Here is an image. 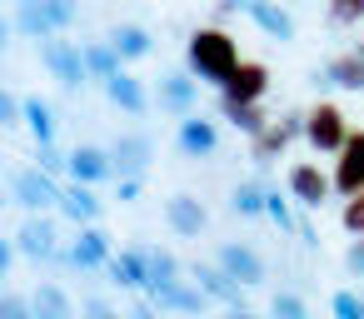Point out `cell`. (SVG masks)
I'll use <instances>...</instances> for the list:
<instances>
[{
    "label": "cell",
    "mask_w": 364,
    "mask_h": 319,
    "mask_svg": "<svg viewBox=\"0 0 364 319\" xmlns=\"http://www.w3.org/2000/svg\"><path fill=\"white\" fill-rule=\"evenodd\" d=\"M339 220H344V229H349L354 239H364V190L344 205V215H339Z\"/></svg>",
    "instance_id": "cell-35"
},
{
    "label": "cell",
    "mask_w": 364,
    "mask_h": 319,
    "mask_svg": "<svg viewBox=\"0 0 364 319\" xmlns=\"http://www.w3.org/2000/svg\"><path fill=\"white\" fill-rule=\"evenodd\" d=\"M85 65H90L95 80H115L120 65H125V55H120L110 40H85Z\"/></svg>",
    "instance_id": "cell-28"
},
{
    "label": "cell",
    "mask_w": 364,
    "mask_h": 319,
    "mask_svg": "<svg viewBox=\"0 0 364 319\" xmlns=\"http://www.w3.org/2000/svg\"><path fill=\"white\" fill-rule=\"evenodd\" d=\"M344 264H349V274H364V239H354L344 249Z\"/></svg>",
    "instance_id": "cell-41"
},
{
    "label": "cell",
    "mask_w": 364,
    "mask_h": 319,
    "mask_svg": "<svg viewBox=\"0 0 364 319\" xmlns=\"http://www.w3.org/2000/svg\"><path fill=\"white\" fill-rule=\"evenodd\" d=\"M60 259H65L70 269H85V274H90V269H110V259H115V254H110V234H105L100 225H85V229H75V244H70Z\"/></svg>",
    "instance_id": "cell-5"
},
{
    "label": "cell",
    "mask_w": 364,
    "mask_h": 319,
    "mask_svg": "<svg viewBox=\"0 0 364 319\" xmlns=\"http://www.w3.org/2000/svg\"><path fill=\"white\" fill-rule=\"evenodd\" d=\"M60 215L70 220V225H100V215H105V205L95 200V185H65V195H60Z\"/></svg>",
    "instance_id": "cell-18"
},
{
    "label": "cell",
    "mask_w": 364,
    "mask_h": 319,
    "mask_svg": "<svg viewBox=\"0 0 364 319\" xmlns=\"http://www.w3.org/2000/svg\"><path fill=\"white\" fill-rule=\"evenodd\" d=\"M304 125H309V115H279V120H269V125L255 135V160L264 165V160L284 155V145H289L294 135H304Z\"/></svg>",
    "instance_id": "cell-9"
},
{
    "label": "cell",
    "mask_w": 364,
    "mask_h": 319,
    "mask_svg": "<svg viewBox=\"0 0 364 319\" xmlns=\"http://www.w3.org/2000/svg\"><path fill=\"white\" fill-rule=\"evenodd\" d=\"M16 254H21L16 234H11V239H0V274H11V269H16Z\"/></svg>",
    "instance_id": "cell-38"
},
{
    "label": "cell",
    "mask_w": 364,
    "mask_h": 319,
    "mask_svg": "<svg viewBox=\"0 0 364 319\" xmlns=\"http://www.w3.org/2000/svg\"><path fill=\"white\" fill-rule=\"evenodd\" d=\"M110 279L120 289H145L150 284V244H130L110 259Z\"/></svg>",
    "instance_id": "cell-16"
},
{
    "label": "cell",
    "mask_w": 364,
    "mask_h": 319,
    "mask_svg": "<svg viewBox=\"0 0 364 319\" xmlns=\"http://www.w3.org/2000/svg\"><path fill=\"white\" fill-rule=\"evenodd\" d=\"M269 319H309L304 294H294V289H274V299H269Z\"/></svg>",
    "instance_id": "cell-32"
},
{
    "label": "cell",
    "mask_w": 364,
    "mask_h": 319,
    "mask_svg": "<svg viewBox=\"0 0 364 319\" xmlns=\"http://www.w3.org/2000/svg\"><path fill=\"white\" fill-rule=\"evenodd\" d=\"M60 185H55V175H46L41 165H26V170H16L11 175V200L21 205V210H31V215H46V210H60Z\"/></svg>",
    "instance_id": "cell-2"
},
{
    "label": "cell",
    "mask_w": 364,
    "mask_h": 319,
    "mask_svg": "<svg viewBox=\"0 0 364 319\" xmlns=\"http://www.w3.org/2000/svg\"><path fill=\"white\" fill-rule=\"evenodd\" d=\"M16 244H21V254L26 259H55L60 254V244H55V220H46V215H31L21 229H16Z\"/></svg>",
    "instance_id": "cell-11"
},
{
    "label": "cell",
    "mask_w": 364,
    "mask_h": 319,
    "mask_svg": "<svg viewBox=\"0 0 364 319\" xmlns=\"http://www.w3.org/2000/svg\"><path fill=\"white\" fill-rule=\"evenodd\" d=\"M324 85H339V90H364V40L349 50V55H334L324 70H319Z\"/></svg>",
    "instance_id": "cell-21"
},
{
    "label": "cell",
    "mask_w": 364,
    "mask_h": 319,
    "mask_svg": "<svg viewBox=\"0 0 364 319\" xmlns=\"http://www.w3.org/2000/svg\"><path fill=\"white\" fill-rule=\"evenodd\" d=\"M115 200H120V205L140 200V180H115Z\"/></svg>",
    "instance_id": "cell-42"
},
{
    "label": "cell",
    "mask_w": 364,
    "mask_h": 319,
    "mask_svg": "<svg viewBox=\"0 0 364 319\" xmlns=\"http://www.w3.org/2000/svg\"><path fill=\"white\" fill-rule=\"evenodd\" d=\"M215 264H220L230 279H240L245 289L264 284V259H259V249H255V244H245V239H230V244H220Z\"/></svg>",
    "instance_id": "cell-6"
},
{
    "label": "cell",
    "mask_w": 364,
    "mask_h": 319,
    "mask_svg": "<svg viewBox=\"0 0 364 319\" xmlns=\"http://www.w3.org/2000/svg\"><path fill=\"white\" fill-rule=\"evenodd\" d=\"M70 155V180L75 185H105V180H115V155L110 150H100V145H75V150H65Z\"/></svg>",
    "instance_id": "cell-7"
},
{
    "label": "cell",
    "mask_w": 364,
    "mask_h": 319,
    "mask_svg": "<svg viewBox=\"0 0 364 319\" xmlns=\"http://www.w3.org/2000/svg\"><path fill=\"white\" fill-rule=\"evenodd\" d=\"M105 40H110L125 60H145V55H155V36H150L145 26H135V21H120Z\"/></svg>",
    "instance_id": "cell-23"
},
{
    "label": "cell",
    "mask_w": 364,
    "mask_h": 319,
    "mask_svg": "<svg viewBox=\"0 0 364 319\" xmlns=\"http://www.w3.org/2000/svg\"><path fill=\"white\" fill-rule=\"evenodd\" d=\"M16 31L36 36L41 45L60 36V31H55V21H50V11H46V0H21V6H16Z\"/></svg>",
    "instance_id": "cell-25"
},
{
    "label": "cell",
    "mask_w": 364,
    "mask_h": 319,
    "mask_svg": "<svg viewBox=\"0 0 364 319\" xmlns=\"http://www.w3.org/2000/svg\"><path fill=\"white\" fill-rule=\"evenodd\" d=\"M255 0H220V16H230V11H250Z\"/></svg>",
    "instance_id": "cell-43"
},
{
    "label": "cell",
    "mask_w": 364,
    "mask_h": 319,
    "mask_svg": "<svg viewBox=\"0 0 364 319\" xmlns=\"http://www.w3.org/2000/svg\"><path fill=\"white\" fill-rule=\"evenodd\" d=\"M245 16H250V21L269 36V40H294V16L279 6V0H255V6H250Z\"/></svg>",
    "instance_id": "cell-22"
},
{
    "label": "cell",
    "mask_w": 364,
    "mask_h": 319,
    "mask_svg": "<svg viewBox=\"0 0 364 319\" xmlns=\"http://www.w3.org/2000/svg\"><path fill=\"white\" fill-rule=\"evenodd\" d=\"M264 205H269V190L259 180H240L235 195H230V210L235 215H264Z\"/></svg>",
    "instance_id": "cell-30"
},
{
    "label": "cell",
    "mask_w": 364,
    "mask_h": 319,
    "mask_svg": "<svg viewBox=\"0 0 364 319\" xmlns=\"http://www.w3.org/2000/svg\"><path fill=\"white\" fill-rule=\"evenodd\" d=\"M175 284H180V259H175L170 249H160V244H155V249H150V284H145V294L160 304Z\"/></svg>",
    "instance_id": "cell-24"
},
{
    "label": "cell",
    "mask_w": 364,
    "mask_h": 319,
    "mask_svg": "<svg viewBox=\"0 0 364 319\" xmlns=\"http://www.w3.org/2000/svg\"><path fill=\"white\" fill-rule=\"evenodd\" d=\"M304 135H309V145H314V150H324V155H339V150L349 145V120H344V110H339L334 100H319V105L309 110V125H304Z\"/></svg>",
    "instance_id": "cell-4"
},
{
    "label": "cell",
    "mask_w": 364,
    "mask_h": 319,
    "mask_svg": "<svg viewBox=\"0 0 364 319\" xmlns=\"http://www.w3.org/2000/svg\"><path fill=\"white\" fill-rule=\"evenodd\" d=\"M110 155H115V180H140L155 160V145H150V135H120Z\"/></svg>",
    "instance_id": "cell-10"
},
{
    "label": "cell",
    "mask_w": 364,
    "mask_h": 319,
    "mask_svg": "<svg viewBox=\"0 0 364 319\" xmlns=\"http://www.w3.org/2000/svg\"><path fill=\"white\" fill-rule=\"evenodd\" d=\"M264 90H269V70H264L259 60H240V70L220 85V95H230V100H250V105H259Z\"/></svg>",
    "instance_id": "cell-17"
},
{
    "label": "cell",
    "mask_w": 364,
    "mask_h": 319,
    "mask_svg": "<svg viewBox=\"0 0 364 319\" xmlns=\"http://www.w3.org/2000/svg\"><path fill=\"white\" fill-rule=\"evenodd\" d=\"M155 90H160V105L175 110L180 120L195 115V100H200V80H195V75H185V70H165V75L155 80Z\"/></svg>",
    "instance_id": "cell-8"
},
{
    "label": "cell",
    "mask_w": 364,
    "mask_h": 319,
    "mask_svg": "<svg viewBox=\"0 0 364 319\" xmlns=\"http://www.w3.org/2000/svg\"><path fill=\"white\" fill-rule=\"evenodd\" d=\"M85 319H125V314H115L105 299H85Z\"/></svg>",
    "instance_id": "cell-40"
},
{
    "label": "cell",
    "mask_w": 364,
    "mask_h": 319,
    "mask_svg": "<svg viewBox=\"0 0 364 319\" xmlns=\"http://www.w3.org/2000/svg\"><path fill=\"white\" fill-rule=\"evenodd\" d=\"M329 185H334V180H329L319 165H294V170H289V190H294V200L309 205V210H319V205L329 200Z\"/></svg>",
    "instance_id": "cell-20"
},
{
    "label": "cell",
    "mask_w": 364,
    "mask_h": 319,
    "mask_svg": "<svg viewBox=\"0 0 364 319\" xmlns=\"http://www.w3.org/2000/svg\"><path fill=\"white\" fill-rule=\"evenodd\" d=\"M334 190L339 195H359L364 190V130H354L349 135V145L339 150V165H334Z\"/></svg>",
    "instance_id": "cell-13"
},
{
    "label": "cell",
    "mask_w": 364,
    "mask_h": 319,
    "mask_svg": "<svg viewBox=\"0 0 364 319\" xmlns=\"http://www.w3.org/2000/svg\"><path fill=\"white\" fill-rule=\"evenodd\" d=\"M264 215H269L279 229H299V225H294V210H289V200H284L279 190H269V205H264Z\"/></svg>",
    "instance_id": "cell-34"
},
{
    "label": "cell",
    "mask_w": 364,
    "mask_h": 319,
    "mask_svg": "<svg viewBox=\"0 0 364 319\" xmlns=\"http://www.w3.org/2000/svg\"><path fill=\"white\" fill-rule=\"evenodd\" d=\"M31 304H36V314L41 319H75V304H70V294L60 289V284H36V294H31Z\"/></svg>",
    "instance_id": "cell-27"
},
{
    "label": "cell",
    "mask_w": 364,
    "mask_h": 319,
    "mask_svg": "<svg viewBox=\"0 0 364 319\" xmlns=\"http://www.w3.org/2000/svg\"><path fill=\"white\" fill-rule=\"evenodd\" d=\"M0 319H41V314H36V304H31L26 294H6V304H0Z\"/></svg>",
    "instance_id": "cell-36"
},
{
    "label": "cell",
    "mask_w": 364,
    "mask_h": 319,
    "mask_svg": "<svg viewBox=\"0 0 364 319\" xmlns=\"http://www.w3.org/2000/svg\"><path fill=\"white\" fill-rule=\"evenodd\" d=\"M41 60H46V70L65 85V90H80L85 80H95L90 75V65H85V45H75V40H46L41 45Z\"/></svg>",
    "instance_id": "cell-3"
},
{
    "label": "cell",
    "mask_w": 364,
    "mask_h": 319,
    "mask_svg": "<svg viewBox=\"0 0 364 319\" xmlns=\"http://www.w3.org/2000/svg\"><path fill=\"white\" fill-rule=\"evenodd\" d=\"M205 304H210V294H205L200 284H185V279H180V284L160 299V309H180V314H200Z\"/></svg>",
    "instance_id": "cell-31"
},
{
    "label": "cell",
    "mask_w": 364,
    "mask_h": 319,
    "mask_svg": "<svg viewBox=\"0 0 364 319\" xmlns=\"http://www.w3.org/2000/svg\"><path fill=\"white\" fill-rule=\"evenodd\" d=\"M364 16V0H334V21H359Z\"/></svg>",
    "instance_id": "cell-39"
},
{
    "label": "cell",
    "mask_w": 364,
    "mask_h": 319,
    "mask_svg": "<svg viewBox=\"0 0 364 319\" xmlns=\"http://www.w3.org/2000/svg\"><path fill=\"white\" fill-rule=\"evenodd\" d=\"M46 11H50L55 31H65V26H75V11H80V0H46Z\"/></svg>",
    "instance_id": "cell-37"
},
{
    "label": "cell",
    "mask_w": 364,
    "mask_h": 319,
    "mask_svg": "<svg viewBox=\"0 0 364 319\" xmlns=\"http://www.w3.org/2000/svg\"><path fill=\"white\" fill-rule=\"evenodd\" d=\"M130 319H155V309H150V304H135V309H130Z\"/></svg>",
    "instance_id": "cell-44"
},
{
    "label": "cell",
    "mask_w": 364,
    "mask_h": 319,
    "mask_svg": "<svg viewBox=\"0 0 364 319\" xmlns=\"http://www.w3.org/2000/svg\"><path fill=\"white\" fill-rule=\"evenodd\" d=\"M220 115H225L235 130H245L250 140H255V135L269 125V115H264L259 105H250V100H230V95H220Z\"/></svg>",
    "instance_id": "cell-26"
},
{
    "label": "cell",
    "mask_w": 364,
    "mask_h": 319,
    "mask_svg": "<svg viewBox=\"0 0 364 319\" xmlns=\"http://www.w3.org/2000/svg\"><path fill=\"white\" fill-rule=\"evenodd\" d=\"M185 60H190V70H195L200 80L225 85V80L240 70V45H235L230 31H220V26H200V31L190 36V45H185Z\"/></svg>",
    "instance_id": "cell-1"
},
{
    "label": "cell",
    "mask_w": 364,
    "mask_h": 319,
    "mask_svg": "<svg viewBox=\"0 0 364 319\" xmlns=\"http://www.w3.org/2000/svg\"><path fill=\"white\" fill-rule=\"evenodd\" d=\"M105 95H110V105H120L125 115H145V110H150V90H145V80L130 75V70H120L115 80H105Z\"/></svg>",
    "instance_id": "cell-19"
},
{
    "label": "cell",
    "mask_w": 364,
    "mask_h": 319,
    "mask_svg": "<svg viewBox=\"0 0 364 319\" xmlns=\"http://www.w3.org/2000/svg\"><path fill=\"white\" fill-rule=\"evenodd\" d=\"M26 125H31L36 145H55V110H50L41 95H31V100H26Z\"/></svg>",
    "instance_id": "cell-29"
},
{
    "label": "cell",
    "mask_w": 364,
    "mask_h": 319,
    "mask_svg": "<svg viewBox=\"0 0 364 319\" xmlns=\"http://www.w3.org/2000/svg\"><path fill=\"white\" fill-rule=\"evenodd\" d=\"M175 145H180L185 155L205 160V155H215V150H220V130H215V120H205V115H185V120H180V130H175Z\"/></svg>",
    "instance_id": "cell-14"
},
{
    "label": "cell",
    "mask_w": 364,
    "mask_h": 319,
    "mask_svg": "<svg viewBox=\"0 0 364 319\" xmlns=\"http://www.w3.org/2000/svg\"><path fill=\"white\" fill-rule=\"evenodd\" d=\"M165 220H170V229H175L180 239H195V234H205V225H210V215H205V205H200L195 195H170V200H165Z\"/></svg>",
    "instance_id": "cell-15"
},
{
    "label": "cell",
    "mask_w": 364,
    "mask_h": 319,
    "mask_svg": "<svg viewBox=\"0 0 364 319\" xmlns=\"http://www.w3.org/2000/svg\"><path fill=\"white\" fill-rule=\"evenodd\" d=\"M190 274H195V284H200L210 299H220L225 309H245V284H240V279H230L220 264H205V259H195V269H190Z\"/></svg>",
    "instance_id": "cell-12"
},
{
    "label": "cell",
    "mask_w": 364,
    "mask_h": 319,
    "mask_svg": "<svg viewBox=\"0 0 364 319\" xmlns=\"http://www.w3.org/2000/svg\"><path fill=\"white\" fill-rule=\"evenodd\" d=\"M329 314H334V319H364V294H354V289H334Z\"/></svg>",
    "instance_id": "cell-33"
},
{
    "label": "cell",
    "mask_w": 364,
    "mask_h": 319,
    "mask_svg": "<svg viewBox=\"0 0 364 319\" xmlns=\"http://www.w3.org/2000/svg\"><path fill=\"white\" fill-rule=\"evenodd\" d=\"M225 319H255L250 309H225Z\"/></svg>",
    "instance_id": "cell-45"
}]
</instances>
